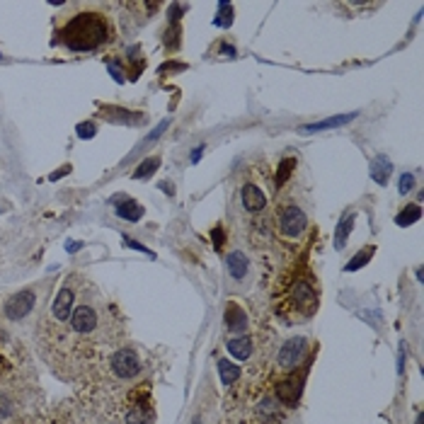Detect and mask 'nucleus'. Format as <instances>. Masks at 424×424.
I'll return each mask as SVG.
<instances>
[{"label": "nucleus", "mask_w": 424, "mask_h": 424, "mask_svg": "<svg viewBox=\"0 0 424 424\" xmlns=\"http://www.w3.org/2000/svg\"><path fill=\"white\" fill-rule=\"evenodd\" d=\"M141 381H144V359L133 344L124 342L117 349H112L107 357L100 359L78 381V386L85 390H95V393L119 395L129 393Z\"/></svg>", "instance_id": "20e7f679"}, {"label": "nucleus", "mask_w": 424, "mask_h": 424, "mask_svg": "<svg viewBox=\"0 0 424 424\" xmlns=\"http://www.w3.org/2000/svg\"><path fill=\"white\" fill-rule=\"evenodd\" d=\"M158 165H160V160H158V158H148L144 165H141V168H136V172H133V177H148V175L153 172V170L158 168Z\"/></svg>", "instance_id": "f3484780"}, {"label": "nucleus", "mask_w": 424, "mask_h": 424, "mask_svg": "<svg viewBox=\"0 0 424 424\" xmlns=\"http://www.w3.org/2000/svg\"><path fill=\"white\" fill-rule=\"evenodd\" d=\"M419 219V206H414V204H410V206H405L403 211L398 214V225H410V223H414V221Z\"/></svg>", "instance_id": "2eb2a0df"}, {"label": "nucleus", "mask_w": 424, "mask_h": 424, "mask_svg": "<svg viewBox=\"0 0 424 424\" xmlns=\"http://www.w3.org/2000/svg\"><path fill=\"white\" fill-rule=\"evenodd\" d=\"M216 366H219V376H221V381H223L225 390L243 379V366H238V364L230 361V359H219Z\"/></svg>", "instance_id": "9d476101"}, {"label": "nucleus", "mask_w": 424, "mask_h": 424, "mask_svg": "<svg viewBox=\"0 0 424 424\" xmlns=\"http://www.w3.org/2000/svg\"><path fill=\"white\" fill-rule=\"evenodd\" d=\"M349 119H354V114H344V117H337V119H325V122H320V124H313V126H303L301 131H303V133H311V131H320V129L342 126V124H344V122H349Z\"/></svg>", "instance_id": "ddd939ff"}, {"label": "nucleus", "mask_w": 424, "mask_h": 424, "mask_svg": "<svg viewBox=\"0 0 424 424\" xmlns=\"http://www.w3.org/2000/svg\"><path fill=\"white\" fill-rule=\"evenodd\" d=\"M0 424H44L39 412L34 414H25V417H17V419H10V422H0Z\"/></svg>", "instance_id": "a211bd4d"}, {"label": "nucleus", "mask_w": 424, "mask_h": 424, "mask_svg": "<svg viewBox=\"0 0 424 424\" xmlns=\"http://www.w3.org/2000/svg\"><path fill=\"white\" fill-rule=\"evenodd\" d=\"M269 228L271 238L287 250H296L308 241V230H311V219L308 211L291 192H279L271 201L269 211Z\"/></svg>", "instance_id": "423d86ee"}, {"label": "nucleus", "mask_w": 424, "mask_h": 424, "mask_svg": "<svg viewBox=\"0 0 424 424\" xmlns=\"http://www.w3.org/2000/svg\"><path fill=\"white\" fill-rule=\"evenodd\" d=\"M223 327L228 337H241V335L250 333L252 330V315L247 311V306H243L241 301L228 298L223 311Z\"/></svg>", "instance_id": "6e6552de"}, {"label": "nucleus", "mask_w": 424, "mask_h": 424, "mask_svg": "<svg viewBox=\"0 0 424 424\" xmlns=\"http://www.w3.org/2000/svg\"><path fill=\"white\" fill-rule=\"evenodd\" d=\"M52 284H54L52 279H46L22 289V291L0 296V325L5 327V330H10V333H15L17 337H22L25 327L34 330L41 313H44L41 306H44L46 296H49V287Z\"/></svg>", "instance_id": "39448f33"}, {"label": "nucleus", "mask_w": 424, "mask_h": 424, "mask_svg": "<svg viewBox=\"0 0 424 424\" xmlns=\"http://www.w3.org/2000/svg\"><path fill=\"white\" fill-rule=\"evenodd\" d=\"M373 250H376V247H364V252H361V255H357V257H354V260L349 262V265L344 267V269H347V271L359 269V267H361L364 262H368V260H371V257H373Z\"/></svg>", "instance_id": "dca6fc26"}, {"label": "nucleus", "mask_w": 424, "mask_h": 424, "mask_svg": "<svg viewBox=\"0 0 424 424\" xmlns=\"http://www.w3.org/2000/svg\"><path fill=\"white\" fill-rule=\"evenodd\" d=\"M225 262H228V274L233 281H243L250 274V260L243 250H230Z\"/></svg>", "instance_id": "1a4fd4ad"}, {"label": "nucleus", "mask_w": 424, "mask_h": 424, "mask_svg": "<svg viewBox=\"0 0 424 424\" xmlns=\"http://www.w3.org/2000/svg\"><path fill=\"white\" fill-rule=\"evenodd\" d=\"M114 209H117V216H122V219H126V221H138L144 216V206L136 204L133 199H126V197L114 199Z\"/></svg>", "instance_id": "9b49d317"}, {"label": "nucleus", "mask_w": 424, "mask_h": 424, "mask_svg": "<svg viewBox=\"0 0 424 424\" xmlns=\"http://www.w3.org/2000/svg\"><path fill=\"white\" fill-rule=\"evenodd\" d=\"M308 352H311V339L303 337V335L289 337L281 347L274 349V357L267 366V376L269 379H281V376L308 368Z\"/></svg>", "instance_id": "0eeeda50"}, {"label": "nucleus", "mask_w": 424, "mask_h": 424, "mask_svg": "<svg viewBox=\"0 0 424 424\" xmlns=\"http://www.w3.org/2000/svg\"><path fill=\"white\" fill-rule=\"evenodd\" d=\"M371 177L376 179L379 184H388V177H390V163L383 158V155H379V158L371 163Z\"/></svg>", "instance_id": "f8f14e48"}, {"label": "nucleus", "mask_w": 424, "mask_h": 424, "mask_svg": "<svg viewBox=\"0 0 424 424\" xmlns=\"http://www.w3.org/2000/svg\"><path fill=\"white\" fill-rule=\"evenodd\" d=\"M320 308V281L303 262H291L274 276L271 313L284 325H303L313 320Z\"/></svg>", "instance_id": "7ed1b4c3"}, {"label": "nucleus", "mask_w": 424, "mask_h": 424, "mask_svg": "<svg viewBox=\"0 0 424 424\" xmlns=\"http://www.w3.org/2000/svg\"><path fill=\"white\" fill-rule=\"evenodd\" d=\"M117 44V25L107 3H68L54 22V46L73 54L107 52Z\"/></svg>", "instance_id": "f03ea898"}, {"label": "nucleus", "mask_w": 424, "mask_h": 424, "mask_svg": "<svg viewBox=\"0 0 424 424\" xmlns=\"http://www.w3.org/2000/svg\"><path fill=\"white\" fill-rule=\"evenodd\" d=\"M352 221H354V214H347L342 219V223H339L337 235H335V245L337 247H344V243H347V233H349V228H352Z\"/></svg>", "instance_id": "4468645a"}, {"label": "nucleus", "mask_w": 424, "mask_h": 424, "mask_svg": "<svg viewBox=\"0 0 424 424\" xmlns=\"http://www.w3.org/2000/svg\"><path fill=\"white\" fill-rule=\"evenodd\" d=\"M39 357L54 376L68 383L126 342V325L114 303L90 276L73 271L61 281L34 327Z\"/></svg>", "instance_id": "f257e3e1"}, {"label": "nucleus", "mask_w": 424, "mask_h": 424, "mask_svg": "<svg viewBox=\"0 0 424 424\" xmlns=\"http://www.w3.org/2000/svg\"><path fill=\"white\" fill-rule=\"evenodd\" d=\"M410 187H412V175H403V179H400V192L408 194Z\"/></svg>", "instance_id": "6ab92c4d"}]
</instances>
